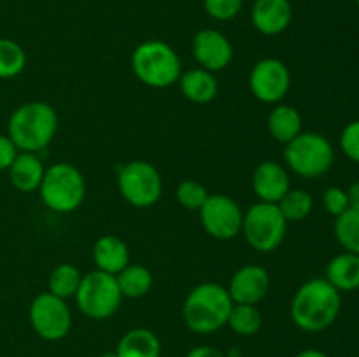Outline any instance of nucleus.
<instances>
[{"label":"nucleus","mask_w":359,"mask_h":357,"mask_svg":"<svg viewBox=\"0 0 359 357\" xmlns=\"http://www.w3.org/2000/svg\"><path fill=\"white\" fill-rule=\"evenodd\" d=\"M342 308L340 293L326 279L302 284L291 300V321L305 332H319L337 321Z\"/></svg>","instance_id":"f257e3e1"},{"label":"nucleus","mask_w":359,"mask_h":357,"mask_svg":"<svg viewBox=\"0 0 359 357\" xmlns=\"http://www.w3.org/2000/svg\"><path fill=\"white\" fill-rule=\"evenodd\" d=\"M58 132V114L46 102H27L13 111L7 121V135L21 153L46 149Z\"/></svg>","instance_id":"f03ea898"},{"label":"nucleus","mask_w":359,"mask_h":357,"mask_svg":"<svg viewBox=\"0 0 359 357\" xmlns=\"http://www.w3.org/2000/svg\"><path fill=\"white\" fill-rule=\"evenodd\" d=\"M233 301L226 287L216 282H203L193 287L182 304V317L189 331L212 335L228 322Z\"/></svg>","instance_id":"7ed1b4c3"},{"label":"nucleus","mask_w":359,"mask_h":357,"mask_svg":"<svg viewBox=\"0 0 359 357\" xmlns=\"http://www.w3.org/2000/svg\"><path fill=\"white\" fill-rule=\"evenodd\" d=\"M132 70L142 84L163 90L177 83L182 74V63L170 44L151 38L133 49Z\"/></svg>","instance_id":"20e7f679"},{"label":"nucleus","mask_w":359,"mask_h":357,"mask_svg":"<svg viewBox=\"0 0 359 357\" xmlns=\"http://www.w3.org/2000/svg\"><path fill=\"white\" fill-rule=\"evenodd\" d=\"M39 195L42 203L53 212H76L86 198V181L76 164L58 161L46 168Z\"/></svg>","instance_id":"39448f33"},{"label":"nucleus","mask_w":359,"mask_h":357,"mask_svg":"<svg viewBox=\"0 0 359 357\" xmlns=\"http://www.w3.org/2000/svg\"><path fill=\"white\" fill-rule=\"evenodd\" d=\"M335 150L325 135L302 132L284 146V163L293 174L304 178H319L333 167Z\"/></svg>","instance_id":"423d86ee"},{"label":"nucleus","mask_w":359,"mask_h":357,"mask_svg":"<svg viewBox=\"0 0 359 357\" xmlns=\"http://www.w3.org/2000/svg\"><path fill=\"white\" fill-rule=\"evenodd\" d=\"M74 298L81 314L91 321L111 318L119 310L123 301L116 275L100 270H93L83 275L79 289Z\"/></svg>","instance_id":"0eeeda50"},{"label":"nucleus","mask_w":359,"mask_h":357,"mask_svg":"<svg viewBox=\"0 0 359 357\" xmlns=\"http://www.w3.org/2000/svg\"><path fill=\"white\" fill-rule=\"evenodd\" d=\"M286 231L287 220L280 214L277 203L258 202L244 212L241 233L256 252L269 254L277 251L284 241Z\"/></svg>","instance_id":"6e6552de"},{"label":"nucleus","mask_w":359,"mask_h":357,"mask_svg":"<svg viewBox=\"0 0 359 357\" xmlns=\"http://www.w3.org/2000/svg\"><path fill=\"white\" fill-rule=\"evenodd\" d=\"M118 191L128 205L149 209L163 192V181L154 164L144 160L125 163L118 172Z\"/></svg>","instance_id":"1a4fd4ad"},{"label":"nucleus","mask_w":359,"mask_h":357,"mask_svg":"<svg viewBox=\"0 0 359 357\" xmlns=\"http://www.w3.org/2000/svg\"><path fill=\"white\" fill-rule=\"evenodd\" d=\"M30 326L39 338L46 342H58L70 332L72 312L65 300L48 293H41L34 298L28 310Z\"/></svg>","instance_id":"9d476101"},{"label":"nucleus","mask_w":359,"mask_h":357,"mask_svg":"<svg viewBox=\"0 0 359 357\" xmlns=\"http://www.w3.org/2000/svg\"><path fill=\"white\" fill-rule=\"evenodd\" d=\"M198 214L203 230L216 240H231L242 231L244 212L230 196L209 195Z\"/></svg>","instance_id":"9b49d317"},{"label":"nucleus","mask_w":359,"mask_h":357,"mask_svg":"<svg viewBox=\"0 0 359 357\" xmlns=\"http://www.w3.org/2000/svg\"><path fill=\"white\" fill-rule=\"evenodd\" d=\"M249 88L256 100L263 104H279L291 88V72L286 63L277 58H263L249 74Z\"/></svg>","instance_id":"f8f14e48"},{"label":"nucleus","mask_w":359,"mask_h":357,"mask_svg":"<svg viewBox=\"0 0 359 357\" xmlns=\"http://www.w3.org/2000/svg\"><path fill=\"white\" fill-rule=\"evenodd\" d=\"M191 52L200 69L212 74L224 70L233 59L230 38L216 28H202L196 31L191 41Z\"/></svg>","instance_id":"ddd939ff"},{"label":"nucleus","mask_w":359,"mask_h":357,"mask_svg":"<svg viewBox=\"0 0 359 357\" xmlns=\"http://www.w3.org/2000/svg\"><path fill=\"white\" fill-rule=\"evenodd\" d=\"M226 289L235 304H258L270 290V273L259 265H245L233 273Z\"/></svg>","instance_id":"4468645a"},{"label":"nucleus","mask_w":359,"mask_h":357,"mask_svg":"<svg viewBox=\"0 0 359 357\" xmlns=\"http://www.w3.org/2000/svg\"><path fill=\"white\" fill-rule=\"evenodd\" d=\"M291 189L290 174L277 161H262L252 174V191L259 202L279 203Z\"/></svg>","instance_id":"2eb2a0df"},{"label":"nucleus","mask_w":359,"mask_h":357,"mask_svg":"<svg viewBox=\"0 0 359 357\" xmlns=\"http://www.w3.org/2000/svg\"><path fill=\"white\" fill-rule=\"evenodd\" d=\"M252 27L263 35H280L293 21L290 0H255L251 9Z\"/></svg>","instance_id":"dca6fc26"},{"label":"nucleus","mask_w":359,"mask_h":357,"mask_svg":"<svg viewBox=\"0 0 359 357\" xmlns=\"http://www.w3.org/2000/svg\"><path fill=\"white\" fill-rule=\"evenodd\" d=\"M93 261L97 270L118 275L130 265V248L123 238L116 234H102L93 245Z\"/></svg>","instance_id":"f3484780"},{"label":"nucleus","mask_w":359,"mask_h":357,"mask_svg":"<svg viewBox=\"0 0 359 357\" xmlns=\"http://www.w3.org/2000/svg\"><path fill=\"white\" fill-rule=\"evenodd\" d=\"M9 181L20 192L39 191L46 168L37 153H18L16 160L9 167Z\"/></svg>","instance_id":"a211bd4d"},{"label":"nucleus","mask_w":359,"mask_h":357,"mask_svg":"<svg viewBox=\"0 0 359 357\" xmlns=\"http://www.w3.org/2000/svg\"><path fill=\"white\" fill-rule=\"evenodd\" d=\"M177 83L179 88H181L182 97L198 105L212 102L216 98L217 90H219L216 76L209 70L200 69V66L182 72Z\"/></svg>","instance_id":"6ab92c4d"},{"label":"nucleus","mask_w":359,"mask_h":357,"mask_svg":"<svg viewBox=\"0 0 359 357\" xmlns=\"http://www.w3.org/2000/svg\"><path fill=\"white\" fill-rule=\"evenodd\" d=\"M114 352L118 357H160L161 342L151 329L133 328L119 338Z\"/></svg>","instance_id":"aec40b11"},{"label":"nucleus","mask_w":359,"mask_h":357,"mask_svg":"<svg viewBox=\"0 0 359 357\" xmlns=\"http://www.w3.org/2000/svg\"><path fill=\"white\" fill-rule=\"evenodd\" d=\"M304 121L298 108L293 105H279L270 111L269 119H266V128H269L270 136L279 144H290L291 140L297 139L304 130Z\"/></svg>","instance_id":"412c9836"},{"label":"nucleus","mask_w":359,"mask_h":357,"mask_svg":"<svg viewBox=\"0 0 359 357\" xmlns=\"http://www.w3.org/2000/svg\"><path fill=\"white\" fill-rule=\"evenodd\" d=\"M326 280L339 293H353L359 289V254L342 252L326 266Z\"/></svg>","instance_id":"4be33fe9"},{"label":"nucleus","mask_w":359,"mask_h":357,"mask_svg":"<svg viewBox=\"0 0 359 357\" xmlns=\"http://www.w3.org/2000/svg\"><path fill=\"white\" fill-rule=\"evenodd\" d=\"M116 280H118L123 298H133V300L146 296L153 287V273L144 265L130 262L116 275Z\"/></svg>","instance_id":"5701e85b"},{"label":"nucleus","mask_w":359,"mask_h":357,"mask_svg":"<svg viewBox=\"0 0 359 357\" xmlns=\"http://www.w3.org/2000/svg\"><path fill=\"white\" fill-rule=\"evenodd\" d=\"M83 280V273L72 262H60L53 268L48 279V290L62 300L76 296Z\"/></svg>","instance_id":"b1692460"},{"label":"nucleus","mask_w":359,"mask_h":357,"mask_svg":"<svg viewBox=\"0 0 359 357\" xmlns=\"http://www.w3.org/2000/svg\"><path fill=\"white\" fill-rule=\"evenodd\" d=\"M228 328L238 336H255L263 326V315L256 304H235L228 315Z\"/></svg>","instance_id":"393cba45"},{"label":"nucleus","mask_w":359,"mask_h":357,"mask_svg":"<svg viewBox=\"0 0 359 357\" xmlns=\"http://www.w3.org/2000/svg\"><path fill=\"white\" fill-rule=\"evenodd\" d=\"M280 214L284 216V219L290 223H300L305 217H309V214L312 212V206H314V198L309 191L305 189H290L286 195L280 198V202L277 203Z\"/></svg>","instance_id":"a878e982"},{"label":"nucleus","mask_w":359,"mask_h":357,"mask_svg":"<svg viewBox=\"0 0 359 357\" xmlns=\"http://www.w3.org/2000/svg\"><path fill=\"white\" fill-rule=\"evenodd\" d=\"M27 66V52L16 41L0 37V79H14Z\"/></svg>","instance_id":"bb28decb"},{"label":"nucleus","mask_w":359,"mask_h":357,"mask_svg":"<svg viewBox=\"0 0 359 357\" xmlns=\"http://www.w3.org/2000/svg\"><path fill=\"white\" fill-rule=\"evenodd\" d=\"M335 238L346 252L359 254V210L347 209L346 212L335 217L333 224Z\"/></svg>","instance_id":"cd10ccee"},{"label":"nucleus","mask_w":359,"mask_h":357,"mask_svg":"<svg viewBox=\"0 0 359 357\" xmlns=\"http://www.w3.org/2000/svg\"><path fill=\"white\" fill-rule=\"evenodd\" d=\"M175 198L186 210L198 212L205 200L209 198V191L202 182L195 181V178H186V181L179 182L177 189H175Z\"/></svg>","instance_id":"c85d7f7f"},{"label":"nucleus","mask_w":359,"mask_h":357,"mask_svg":"<svg viewBox=\"0 0 359 357\" xmlns=\"http://www.w3.org/2000/svg\"><path fill=\"white\" fill-rule=\"evenodd\" d=\"M244 0H203V10L216 21H230L241 14Z\"/></svg>","instance_id":"c756f323"},{"label":"nucleus","mask_w":359,"mask_h":357,"mask_svg":"<svg viewBox=\"0 0 359 357\" xmlns=\"http://www.w3.org/2000/svg\"><path fill=\"white\" fill-rule=\"evenodd\" d=\"M340 149L354 163H359V119L344 126L340 133Z\"/></svg>","instance_id":"7c9ffc66"},{"label":"nucleus","mask_w":359,"mask_h":357,"mask_svg":"<svg viewBox=\"0 0 359 357\" xmlns=\"http://www.w3.org/2000/svg\"><path fill=\"white\" fill-rule=\"evenodd\" d=\"M323 205H325L326 212L339 217L340 214H344L347 209H349L347 191L346 189L339 188V186H332V188L326 189L325 195H323Z\"/></svg>","instance_id":"2f4dec72"},{"label":"nucleus","mask_w":359,"mask_h":357,"mask_svg":"<svg viewBox=\"0 0 359 357\" xmlns=\"http://www.w3.org/2000/svg\"><path fill=\"white\" fill-rule=\"evenodd\" d=\"M18 147L14 146L13 140L9 139L7 133H0V172L9 170V167L13 164V161L18 156Z\"/></svg>","instance_id":"473e14b6"},{"label":"nucleus","mask_w":359,"mask_h":357,"mask_svg":"<svg viewBox=\"0 0 359 357\" xmlns=\"http://www.w3.org/2000/svg\"><path fill=\"white\" fill-rule=\"evenodd\" d=\"M186 357H226L223 350H219L217 346L212 345H198L195 349H191Z\"/></svg>","instance_id":"72a5a7b5"},{"label":"nucleus","mask_w":359,"mask_h":357,"mask_svg":"<svg viewBox=\"0 0 359 357\" xmlns=\"http://www.w3.org/2000/svg\"><path fill=\"white\" fill-rule=\"evenodd\" d=\"M347 200H349V209L359 210V181L353 182L347 189Z\"/></svg>","instance_id":"f704fd0d"},{"label":"nucleus","mask_w":359,"mask_h":357,"mask_svg":"<svg viewBox=\"0 0 359 357\" xmlns=\"http://www.w3.org/2000/svg\"><path fill=\"white\" fill-rule=\"evenodd\" d=\"M294 357H328V356L318 349H305L302 350V352H298Z\"/></svg>","instance_id":"c9c22d12"},{"label":"nucleus","mask_w":359,"mask_h":357,"mask_svg":"<svg viewBox=\"0 0 359 357\" xmlns=\"http://www.w3.org/2000/svg\"><path fill=\"white\" fill-rule=\"evenodd\" d=\"M100 357H118V356H116V352H104Z\"/></svg>","instance_id":"e433bc0d"},{"label":"nucleus","mask_w":359,"mask_h":357,"mask_svg":"<svg viewBox=\"0 0 359 357\" xmlns=\"http://www.w3.org/2000/svg\"><path fill=\"white\" fill-rule=\"evenodd\" d=\"M230 357H244V356H241V354H237V352H235V356H230Z\"/></svg>","instance_id":"4c0bfd02"},{"label":"nucleus","mask_w":359,"mask_h":357,"mask_svg":"<svg viewBox=\"0 0 359 357\" xmlns=\"http://www.w3.org/2000/svg\"><path fill=\"white\" fill-rule=\"evenodd\" d=\"M356 7H358V10H359V0H356Z\"/></svg>","instance_id":"58836bf2"}]
</instances>
